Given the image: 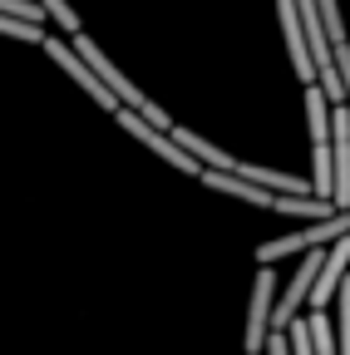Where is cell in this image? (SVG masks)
Instances as JSON below:
<instances>
[{
    "instance_id": "obj_10",
    "label": "cell",
    "mask_w": 350,
    "mask_h": 355,
    "mask_svg": "<svg viewBox=\"0 0 350 355\" xmlns=\"http://www.w3.org/2000/svg\"><path fill=\"white\" fill-rule=\"evenodd\" d=\"M40 10H45V20L50 25H60V30H69V35H79V15L69 10V0H35Z\"/></svg>"
},
{
    "instance_id": "obj_7",
    "label": "cell",
    "mask_w": 350,
    "mask_h": 355,
    "mask_svg": "<svg viewBox=\"0 0 350 355\" xmlns=\"http://www.w3.org/2000/svg\"><path fill=\"white\" fill-rule=\"evenodd\" d=\"M350 277V237H340L331 252H326V261H321V277H316V286H311V311H321L335 291H340V282Z\"/></svg>"
},
{
    "instance_id": "obj_3",
    "label": "cell",
    "mask_w": 350,
    "mask_h": 355,
    "mask_svg": "<svg viewBox=\"0 0 350 355\" xmlns=\"http://www.w3.org/2000/svg\"><path fill=\"white\" fill-rule=\"evenodd\" d=\"M331 207L350 212V109L331 114Z\"/></svg>"
},
{
    "instance_id": "obj_6",
    "label": "cell",
    "mask_w": 350,
    "mask_h": 355,
    "mask_svg": "<svg viewBox=\"0 0 350 355\" xmlns=\"http://www.w3.org/2000/svg\"><path fill=\"white\" fill-rule=\"evenodd\" d=\"M277 20H281V40H286L291 69L301 74V84H306V89H311V84H316V64H311V44H306L301 15H296V0H277Z\"/></svg>"
},
{
    "instance_id": "obj_9",
    "label": "cell",
    "mask_w": 350,
    "mask_h": 355,
    "mask_svg": "<svg viewBox=\"0 0 350 355\" xmlns=\"http://www.w3.org/2000/svg\"><path fill=\"white\" fill-rule=\"evenodd\" d=\"M306 326H311V350H316V355H340V345H335V326L321 316V311H311V316H306Z\"/></svg>"
},
{
    "instance_id": "obj_4",
    "label": "cell",
    "mask_w": 350,
    "mask_h": 355,
    "mask_svg": "<svg viewBox=\"0 0 350 355\" xmlns=\"http://www.w3.org/2000/svg\"><path fill=\"white\" fill-rule=\"evenodd\" d=\"M272 291H277V272H272V266H261L256 282H252V306H247V336H242L247 355H261V350H267V336H272V306H277Z\"/></svg>"
},
{
    "instance_id": "obj_5",
    "label": "cell",
    "mask_w": 350,
    "mask_h": 355,
    "mask_svg": "<svg viewBox=\"0 0 350 355\" xmlns=\"http://www.w3.org/2000/svg\"><path fill=\"white\" fill-rule=\"evenodd\" d=\"M45 55H50V60H55V64H60V69H64V74H69V79L84 89V94H89V99L104 109V114H119V99H114L109 89L94 79V69H89V64H84V60L69 50V40H45Z\"/></svg>"
},
{
    "instance_id": "obj_2",
    "label": "cell",
    "mask_w": 350,
    "mask_h": 355,
    "mask_svg": "<svg viewBox=\"0 0 350 355\" xmlns=\"http://www.w3.org/2000/svg\"><path fill=\"white\" fill-rule=\"evenodd\" d=\"M114 123L123 128V133H134V139L143 144V148H153L163 163H173V168H178V173H193V178H202V163L193 158V153H183L178 144H173V133H163V128H153V123H143L139 114H128V109H119L114 114Z\"/></svg>"
},
{
    "instance_id": "obj_8",
    "label": "cell",
    "mask_w": 350,
    "mask_h": 355,
    "mask_svg": "<svg viewBox=\"0 0 350 355\" xmlns=\"http://www.w3.org/2000/svg\"><path fill=\"white\" fill-rule=\"evenodd\" d=\"M272 212H281V217H311V222H331L335 217V207L321 202V198H277Z\"/></svg>"
},
{
    "instance_id": "obj_1",
    "label": "cell",
    "mask_w": 350,
    "mask_h": 355,
    "mask_svg": "<svg viewBox=\"0 0 350 355\" xmlns=\"http://www.w3.org/2000/svg\"><path fill=\"white\" fill-rule=\"evenodd\" d=\"M340 237H350V212H335L331 222H311V227H301L291 237H277V242H261L256 247V261L261 266H272L291 252H321V247H335Z\"/></svg>"
}]
</instances>
